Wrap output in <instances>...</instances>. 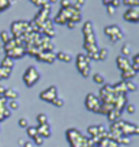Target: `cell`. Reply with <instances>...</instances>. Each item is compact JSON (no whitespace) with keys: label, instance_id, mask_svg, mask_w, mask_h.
<instances>
[{"label":"cell","instance_id":"6da1fadb","mask_svg":"<svg viewBox=\"0 0 139 147\" xmlns=\"http://www.w3.org/2000/svg\"><path fill=\"white\" fill-rule=\"evenodd\" d=\"M71 147H87V138H85L76 128H70L65 132Z\"/></svg>","mask_w":139,"mask_h":147},{"label":"cell","instance_id":"7a4b0ae2","mask_svg":"<svg viewBox=\"0 0 139 147\" xmlns=\"http://www.w3.org/2000/svg\"><path fill=\"white\" fill-rule=\"evenodd\" d=\"M40 79H41V72L34 65H30L23 74V82L27 87H33Z\"/></svg>","mask_w":139,"mask_h":147},{"label":"cell","instance_id":"3957f363","mask_svg":"<svg viewBox=\"0 0 139 147\" xmlns=\"http://www.w3.org/2000/svg\"><path fill=\"white\" fill-rule=\"evenodd\" d=\"M76 68L83 78H87L90 74V59L87 57L86 53H79L76 56Z\"/></svg>","mask_w":139,"mask_h":147},{"label":"cell","instance_id":"277c9868","mask_svg":"<svg viewBox=\"0 0 139 147\" xmlns=\"http://www.w3.org/2000/svg\"><path fill=\"white\" fill-rule=\"evenodd\" d=\"M104 32H105V34L109 37V40L112 42H117L124 38L123 29L120 26H117V25H109V26H107L104 29Z\"/></svg>","mask_w":139,"mask_h":147},{"label":"cell","instance_id":"5b68a950","mask_svg":"<svg viewBox=\"0 0 139 147\" xmlns=\"http://www.w3.org/2000/svg\"><path fill=\"white\" fill-rule=\"evenodd\" d=\"M101 105V101L98 98V95L93 94V93H89L85 98V106L91 112H98V108Z\"/></svg>","mask_w":139,"mask_h":147},{"label":"cell","instance_id":"8992f818","mask_svg":"<svg viewBox=\"0 0 139 147\" xmlns=\"http://www.w3.org/2000/svg\"><path fill=\"white\" fill-rule=\"evenodd\" d=\"M40 98L45 102H51L52 104V101L55 98H57V87L56 86H49L48 89H45L44 91L40 93Z\"/></svg>","mask_w":139,"mask_h":147},{"label":"cell","instance_id":"52a82bcc","mask_svg":"<svg viewBox=\"0 0 139 147\" xmlns=\"http://www.w3.org/2000/svg\"><path fill=\"white\" fill-rule=\"evenodd\" d=\"M124 21L132 22V23H138L139 22V10L138 7H128L126 12H124Z\"/></svg>","mask_w":139,"mask_h":147},{"label":"cell","instance_id":"ba28073f","mask_svg":"<svg viewBox=\"0 0 139 147\" xmlns=\"http://www.w3.org/2000/svg\"><path fill=\"white\" fill-rule=\"evenodd\" d=\"M36 59L40 60V61H44V63H47V64H53L55 60H56V56H55L53 52H40L37 56H36Z\"/></svg>","mask_w":139,"mask_h":147},{"label":"cell","instance_id":"9c48e42d","mask_svg":"<svg viewBox=\"0 0 139 147\" xmlns=\"http://www.w3.org/2000/svg\"><path fill=\"white\" fill-rule=\"evenodd\" d=\"M25 55H26L25 48H22V47H15V48H12L11 51L5 52V56L12 59V60H14V59H21V57H23Z\"/></svg>","mask_w":139,"mask_h":147},{"label":"cell","instance_id":"30bf717a","mask_svg":"<svg viewBox=\"0 0 139 147\" xmlns=\"http://www.w3.org/2000/svg\"><path fill=\"white\" fill-rule=\"evenodd\" d=\"M116 64H117V68L120 69V71H124V69H127L131 65V61H130L128 57H124V56H119L117 59H116Z\"/></svg>","mask_w":139,"mask_h":147},{"label":"cell","instance_id":"8fae6325","mask_svg":"<svg viewBox=\"0 0 139 147\" xmlns=\"http://www.w3.org/2000/svg\"><path fill=\"white\" fill-rule=\"evenodd\" d=\"M136 74L138 72H136L134 68H131V65H130L127 69L121 71V80H123V82H126V80H132V78L136 76Z\"/></svg>","mask_w":139,"mask_h":147},{"label":"cell","instance_id":"7c38bea8","mask_svg":"<svg viewBox=\"0 0 139 147\" xmlns=\"http://www.w3.org/2000/svg\"><path fill=\"white\" fill-rule=\"evenodd\" d=\"M37 134H40L41 136L45 139V138H49L52 135V129H51V125L49 124H44V125H38L37 127Z\"/></svg>","mask_w":139,"mask_h":147},{"label":"cell","instance_id":"4fadbf2b","mask_svg":"<svg viewBox=\"0 0 139 147\" xmlns=\"http://www.w3.org/2000/svg\"><path fill=\"white\" fill-rule=\"evenodd\" d=\"M55 56H56L57 60L63 61V63H71V61H72V56H71V53H68V52H63V51H60V52H57Z\"/></svg>","mask_w":139,"mask_h":147},{"label":"cell","instance_id":"5bb4252c","mask_svg":"<svg viewBox=\"0 0 139 147\" xmlns=\"http://www.w3.org/2000/svg\"><path fill=\"white\" fill-rule=\"evenodd\" d=\"M4 97H5V100H7V101H8V100L12 101V100H16V98L19 97V93H18L15 89H5Z\"/></svg>","mask_w":139,"mask_h":147},{"label":"cell","instance_id":"9a60e30c","mask_svg":"<svg viewBox=\"0 0 139 147\" xmlns=\"http://www.w3.org/2000/svg\"><path fill=\"white\" fill-rule=\"evenodd\" d=\"M108 119H109V121H116V120H119V119H120V116H121V112H119V110H111V112H109V113H108Z\"/></svg>","mask_w":139,"mask_h":147},{"label":"cell","instance_id":"2e32d148","mask_svg":"<svg viewBox=\"0 0 139 147\" xmlns=\"http://www.w3.org/2000/svg\"><path fill=\"white\" fill-rule=\"evenodd\" d=\"M11 72H12V69L4 68V67H1V65H0V80H3V79H8L11 76Z\"/></svg>","mask_w":139,"mask_h":147},{"label":"cell","instance_id":"e0dca14e","mask_svg":"<svg viewBox=\"0 0 139 147\" xmlns=\"http://www.w3.org/2000/svg\"><path fill=\"white\" fill-rule=\"evenodd\" d=\"M0 65H1V67H4V68L12 69V67H14V60L5 56V57L3 59V61H1V64H0Z\"/></svg>","mask_w":139,"mask_h":147},{"label":"cell","instance_id":"ac0fdd59","mask_svg":"<svg viewBox=\"0 0 139 147\" xmlns=\"http://www.w3.org/2000/svg\"><path fill=\"white\" fill-rule=\"evenodd\" d=\"M37 121L40 125H44V124H49V119L48 116L45 115V113H40V115H37Z\"/></svg>","mask_w":139,"mask_h":147},{"label":"cell","instance_id":"d6986e66","mask_svg":"<svg viewBox=\"0 0 139 147\" xmlns=\"http://www.w3.org/2000/svg\"><path fill=\"white\" fill-rule=\"evenodd\" d=\"M93 80H94L97 84H105V78H104V75L100 72H97L93 75Z\"/></svg>","mask_w":139,"mask_h":147},{"label":"cell","instance_id":"ffe728a7","mask_svg":"<svg viewBox=\"0 0 139 147\" xmlns=\"http://www.w3.org/2000/svg\"><path fill=\"white\" fill-rule=\"evenodd\" d=\"M97 57L98 60H105L108 57V49L107 48H101V49H98V52H97Z\"/></svg>","mask_w":139,"mask_h":147},{"label":"cell","instance_id":"44dd1931","mask_svg":"<svg viewBox=\"0 0 139 147\" xmlns=\"http://www.w3.org/2000/svg\"><path fill=\"white\" fill-rule=\"evenodd\" d=\"M131 45L130 44H124L123 48H121V56H124V57H130V55H131Z\"/></svg>","mask_w":139,"mask_h":147},{"label":"cell","instance_id":"7402d4cb","mask_svg":"<svg viewBox=\"0 0 139 147\" xmlns=\"http://www.w3.org/2000/svg\"><path fill=\"white\" fill-rule=\"evenodd\" d=\"M131 68H134L136 72L139 71V55L135 53L134 57H132V63H131Z\"/></svg>","mask_w":139,"mask_h":147},{"label":"cell","instance_id":"603a6c76","mask_svg":"<svg viewBox=\"0 0 139 147\" xmlns=\"http://www.w3.org/2000/svg\"><path fill=\"white\" fill-rule=\"evenodd\" d=\"M124 86H126V90H127V91H136V84H135L132 80H126V82H124Z\"/></svg>","mask_w":139,"mask_h":147},{"label":"cell","instance_id":"cb8c5ba5","mask_svg":"<svg viewBox=\"0 0 139 147\" xmlns=\"http://www.w3.org/2000/svg\"><path fill=\"white\" fill-rule=\"evenodd\" d=\"M87 134L90 135V138H94L98 135V128H97V125H90L89 128H87Z\"/></svg>","mask_w":139,"mask_h":147},{"label":"cell","instance_id":"d4e9b609","mask_svg":"<svg viewBox=\"0 0 139 147\" xmlns=\"http://www.w3.org/2000/svg\"><path fill=\"white\" fill-rule=\"evenodd\" d=\"M11 5V0H0V12L5 11Z\"/></svg>","mask_w":139,"mask_h":147},{"label":"cell","instance_id":"484cf974","mask_svg":"<svg viewBox=\"0 0 139 147\" xmlns=\"http://www.w3.org/2000/svg\"><path fill=\"white\" fill-rule=\"evenodd\" d=\"M70 21L74 22V23L82 21V14H80V11H78V12H74V14L71 15V18H70Z\"/></svg>","mask_w":139,"mask_h":147},{"label":"cell","instance_id":"4316f807","mask_svg":"<svg viewBox=\"0 0 139 147\" xmlns=\"http://www.w3.org/2000/svg\"><path fill=\"white\" fill-rule=\"evenodd\" d=\"M33 144H36V146H41V144H44V138L40 135V134H37L36 136L33 138Z\"/></svg>","mask_w":139,"mask_h":147},{"label":"cell","instance_id":"83f0119b","mask_svg":"<svg viewBox=\"0 0 139 147\" xmlns=\"http://www.w3.org/2000/svg\"><path fill=\"white\" fill-rule=\"evenodd\" d=\"M19 106H21V104H19L18 101L12 100V101H10V102H8V106H7V108H8L10 110H15V109H18Z\"/></svg>","mask_w":139,"mask_h":147},{"label":"cell","instance_id":"f1b7e54d","mask_svg":"<svg viewBox=\"0 0 139 147\" xmlns=\"http://www.w3.org/2000/svg\"><path fill=\"white\" fill-rule=\"evenodd\" d=\"M121 3H124L128 7H138L139 5V0H121Z\"/></svg>","mask_w":139,"mask_h":147},{"label":"cell","instance_id":"f546056e","mask_svg":"<svg viewBox=\"0 0 139 147\" xmlns=\"http://www.w3.org/2000/svg\"><path fill=\"white\" fill-rule=\"evenodd\" d=\"M26 132H27V135H29L30 138H34L36 135H37V127H27Z\"/></svg>","mask_w":139,"mask_h":147},{"label":"cell","instance_id":"4dcf8cb0","mask_svg":"<svg viewBox=\"0 0 139 147\" xmlns=\"http://www.w3.org/2000/svg\"><path fill=\"white\" fill-rule=\"evenodd\" d=\"M52 104H53L56 108H63V106H64V101H63V98L57 97V98H55V100L52 101Z\"/></svg>","mask_w":139,"mask_h":147},{"label":"cell","instance_id":"1f68e13d","mask_svg":"<svg viewBox=\"0 0 139 147\" xmlns=\"http://www.w3.org/2000/svg\"><path fill=\"white\" fill-rule=\"evenodd\" d=\"M131 143V138L126 136V135H121L120 140H119V144H130Z\"/></svg>","mask_w":139,"mask_h":147},{"label":"cell","instance_id":"d6a6232c","mask_svg":"<svg viewBox=\"0 0 139 147\" xmlns=\"http://www.w3.org/2000/svg\"><path fill=\"white\" fill-rule=\"evenodd\" d=\"M7 102H8V101L5 100L4 95H0V113H1V112H3V109L7 106Z\"/></svg>","mask_w":139,"mask_h":147},{"label":"cell","instance_id":"836d02e7","mask_svg":"<svg viewBox=\"0 0 139 147\" xmlns=\"http://www.w3.org/2000/svg\"><path fill=\"white\" fill-rule=\"evenodd\" d=\"M0 38H1V41H3V42H5V41H8V40H10L11 36H10V33H8V32L3 30V32L0 33Z\"/></svg>","mask_w":139,"mask_h":147},{"label":"cell","instance_id":"e575fe53","mask_svg":"<svg viewBox=\"0 0 139 147\" xmlns=\"http://www.w3.org/2000/svg\"><path fill=\"white\" fill-rule=\"evenodd\" d=\"M126 110L128 112L130 115H134L135 112H136V106H135L134 104H127V106H126Z\"/></svg>","mask_w":139,"mask_h":147},{"label":"cell","instance_id":"d590c367","mask_svg":"<svg viewBox=\"0 0 139 147\" xmlns=\"http://www.w3.org/2000/svg\"><path fill=\"white\" fill-rule=\"evenodd\" d=\"M18 124H19V127L21 128H27L29 127V121H27V119H19V121H18Z\"/></svg>","mask_w":139,"mask_h":147},{"label":"cell","instance_id":"8d00e7d4","mask_svg":"<svg viewBox=\"0 0 139 147\" xmlns=\"http://www.w3.org/2000/svg\"><path fill=\"white\" fill-rule=\"evenodd\" d=\"M1 116H3V119H4V120H7V119H8V117L11 116V110L8 109L7 106H5L4 109H3V112H1Z\"/></svg>","mask_w":139,"mask_h":147},{"label":"cell","instance_id":"74e56055","mask_svg":"<svg viewBox=\"0 0 139 147\" xmlns=\"http://www.w3.org/2000/svg\"><path fill=\"white\" fill-rule=\"evenodd\" d=\"M60 4H61V8H68L70 5H72V3H71L70 0H61Z\"/></svg>","mask_w":139,"mask_h":147},{"label":"cell","instance_id":"f35d334b","mask_svg":"<svg viewBox=\"0 0 139 147\" xmlns=\"http://www.w3.org/2000/svg\"><path fill=\"white\" fill-rule=\"evenodd\" d=\"M120 4H121V0H112V3H111V5L113 8H117Z\"/></svg>","mask_w":139,"mask_h":147},{"label":"cell","instance_id":"ab89813d","mask_svg":"<svg viewBox=\"0 0 139 147\" xmlns=\"http://www.w3.org/2000/svg\"><path fill=\"white\" fill-rule=\"evenodd\" d=\"M85 3H86V0H76V3H75V5H76L78 8H80L82 5H85Z\"/></svg>","mask_w":139,"mask_h":147},{"label":"cell","instance_id":"60d3db41","mask_svg":"<svg viewBox=\"0 0 139 147\" xmlns=\"http://www.w3.org/2000/svg\"><path fill=\"white\" fill-rule=\"evenodd\" d=\"M115 10H116V8H113L112 5H108V14H109V15H113V14H115Z\"/></svg>","mask_w":139,"mask_h":147},{"label":"cell","instance_id":"b9f144b4","mask_svg":"<svg viewBox=\"0 0 139 147\" xmlns=\"http://www.w3.org/2000/svg\"><path fill=\"white\" fill-rule=\"evenodd\" d=\"M120 144L116 142H113V140H109V144H108V147H119Z\"/></svg>","mask_w":139,"mask_h":147},{"label":"cell","instance_id":"7bdbcfd3","mask_svg":"<svg viewBox=\"0 0 139 147\" xmlns=\"http://www.w3.org/2000/svg\"><path fill=\"white\" fill-rule=\"evenodd\" d=\"M23 147H34V144H33V142H30V140H25Z\"/></svg>","mask_w":139,"mask_h":147},{"label":"cell","instance_id":"ee69618b","mask_svg":"<svg viewBox=\"0 0 139 147\" xmlns=\"http://www.w3.org/2000/svg\"><path fill=\"white\" fill-rule=\"evenodd\" d=\"M65 25H67V27H68V29H75V23H74V22L68 21L67 23H65Z\"/></svg>","mask_w":139,"mask_h":147},{"label":"cell","instance_id":"f6af8a7d","mask_svg":"<svg viewBox=\"0 0 139 147\" xmlns=\"http://www.w3.org/2000/svg\"><path fill=\"white\" fill-rule=\"evenodd\" d=\"M5 86H3V84H0V95H4V93H5Z\"/></svg>","mask_w":139,"mask_h":147},{"label":"cell","instance_id":"bcb514c9","mask_svg":"<svg viewBox=\"0 0 139 147\" xmlns=\"http://www.w3.org/2000/svg\"><path fill=\"white\" fill-rule=\"evenodd\" d=\"M102 3L105 5H111V3H112V0H102Z\"/></svg>","mask_w":139,"mask_h":147},{"label":"cell","instance_id":"7dc6e473","mask_svg":"<svg viewBox=\"0 0 139 147\" xmlns=\"http://www.w3.org/2000/svg\"><path fill=\"white\" fill-rule=\"evenodd\" d=\"M18 143H19V146H23V144H25V139H19Z\"/></svg>","mask_w":139,"mask_h":147},{"label":"cell","instance_id":"c3c4849f","mask_svg":"<svg viewBox=\"0 0 139 147\" xmlns=\"http://www.w3.org/2000/svg\"><path fill=\"white\" fill-rule=\"evenodd\" d=\"M1 121H4V119H3V116H1V113H0V123Z\"/></svg>","mask_w":139,"mask_h":147},{"label":"cell","instance_id":"681fc988","mask_svg":"<svg viewBox=\"0 0 139 147\" xmlns=\"http://www.w3.org/2000/svg\"><path fill=\"white\" fill-rule=\"evenodd\" d=\"M56 1H57V0H49V3H52V4H53V3H56Z\"/></svg>","mask_w":139,"mask_h":147}]
</instances>
